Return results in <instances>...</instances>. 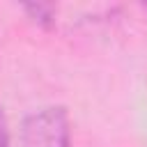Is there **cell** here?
Wrapping results in <instances>:
<instances>
[{"instance_id": "3", "label": "cell", "mask_w": 147, "mask_h": 147, "mask_svg": "<svg viewBox=\"0 0 147 147\" xmlns=\"http://www.w3.org/2000/svg\"><path fill=\"white\" fill-rule=\"evenodd\" d=\"M145 9H147V2H145Z\"/></svg>"}, {"instance_id": "1", "label": "cell", "mask_w": 147, "mask_h": 147, "mask_svg": "<svg viewBox=\"0 0 147 147\" xmlns=\"http://www.w3.org/2000/svg\"><path fill=\"white\" fill-rule=\"evenodd\" d=\"M23 147H71L64 108H44L23 122Z\"/></svg>"}, {"instance_id": "2", "label": "cell", "mask_w": 147, "mask_h": 147, "mask_svg": "<svg viewBox=\"0 0 147 147\" xmlns=\"http://www.w3.org/2000/svg\"><path fill=\"white\" fill-rule=\"evenodd\" d=\"M0 147H9V131H7V122L0 113Z\"/></svg>"}]
</instances>
